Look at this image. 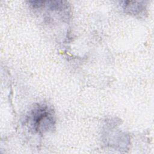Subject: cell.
<instances>
[{"label":"cell","instance_id":"cell-1","mask_svg":"<svg viewBox=\"0 0 154 154\" xmlns=\"http://www.w3.org/2000/svg\"><path fill=\"white\" fill-rule=\"evenodd\" d=\"M46 120H52V114L47 107L40 106L34 111L32 115V125L35 130H38Z\"/></svg>","mask_w":154,"mask_h":154}]
</instances>
